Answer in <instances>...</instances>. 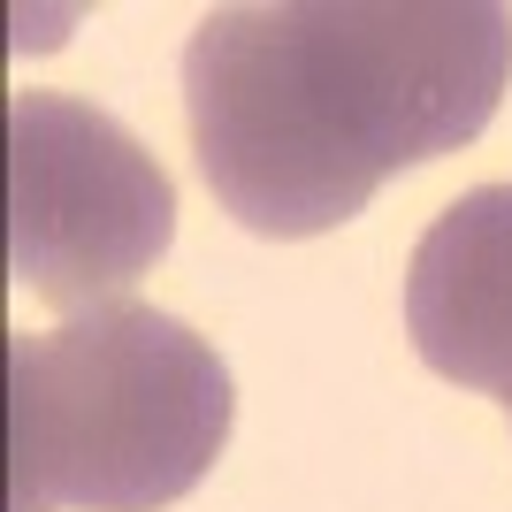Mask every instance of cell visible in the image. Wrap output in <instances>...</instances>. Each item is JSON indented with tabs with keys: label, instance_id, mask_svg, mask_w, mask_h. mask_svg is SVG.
<instances>
[{
	"label": "cell",
	"instance_id": "6da1fadb",
	"mask_svg": "<svg viewBox=\"0 0 512 512\" xmlns=\"http://www.w3.org/2000/svg\"><path fill=\"white\" fill-rule=\"evenodd\" d=\"M505 77L497 0H237L184 46V123L222 214L321 237L398 169L474 146Z\"/></svg>",
	"mask_w": 512,
	"mask_h": 512
},
{
	"label": "cell",
	"instance_id": "7a4b0ae2",
	"mask_svg": "<svg viewBox=\"0 0 512 512\" xmlns=\"http://www.w3.org/2000/svg\"><path fill=\"white\" fill-rule=\"evenodd\" d=\"M237 383L192 321L138 299L8 344V512H161L214 474Z\"/></svg>",
	"mask_w": 512,
	"mask_h": 512
},
{
	"label": "cell",
	"instance_id": "3957f363",
	"mask_svg": "<svg viewBox=\"0 0 512 512\" xmlns=\"http://www.w3.org/2000/svg\"><path fill=\"white\" fill-rule=\"evenodd\" d=\"M176 245V184L115 115L69 92L8 100V276L54 314L123 299Z\"/></svg>",
	"mask_w": 512,
	"mask_h": 512
},
{
	"label": "cell",
	"instance_id": "277c9868",
	"mask_svg": "<svg viewBox=\"0 0 512 512\" xmlns=\"http://www.w3.org/2000/svg\"><path fill=\"white\" fill-rule=\"evenodd\" d=\"M406 337L459 390L505 383L512 360V184L451 199L406 260Z\"/></svg>",
	"mask_w": 512,
	"mask_h": 512
},
{
	"label": "cell",
	"instance_id": "5b68a950",
	"mask_svg": "<svg viewBox=\"0 0 512 512\" xmlns=\"http://www.w3.org/2000/svg\"><path fill=\"white\" fill-rule=\"evenodd\" d=\"M497 406L512 413V360H505V383H497Z\"/></svg>",
	"mask_w": 512,
	"mask_h": 512
}]
</instances>
